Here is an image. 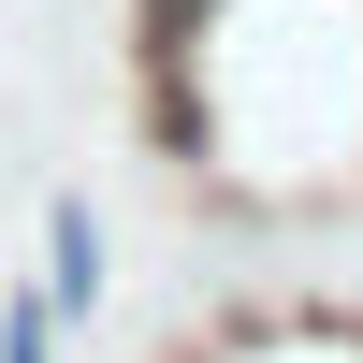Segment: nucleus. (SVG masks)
<instances>
[{
    "label": "nucleus",
    "mask_w": 363,
    "mask_h": 363,
    "mask_svg": "<svg viewBox=\"0 0 363 363\" xmlns=\"http://www.w3.org/2000/svg\"><path fill=\"white\" fill-rule=\"evenodd\" d=\"M0 363H58V306H44V291H0Z\"/></svg>",
    "instance_id": "3"
},
{
    "label": "nucleus",
    "mask_w": 363,
    "mask_h": 363,
    "mask_svg": "<svg viewBox=\"0 0 363 363\" xmlns=\"http://www.w3.org/2000/svg\"><path fill=\"white\" fill-rule=\"evenodd\" d=\"M233 0H131V73H203V29Z\"/></svg>",
    "instance_id": "2"
},
{
    "label": "nucleus",
    "mask_w": 363,
    "mask_h": 363,
    "mask_svg": "<svg viewBox=\"0 0 363 363\" xmlns=\"http://www.w3.org/2000/svg\"><path fill=\"white\" fill-rule=\"evenodd\" d=\"M58 306V335H87V320H102V291H116V262H102V203L87 189H58L44 203V277H29Z\"/></svg>",
    "instance_id": "1"
}]
</instances>
